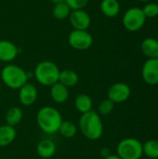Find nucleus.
Here are the masks:
<instances>
[{
    "label": "nucleus",
    "instance_id": "obj_1",
    "mask_svg": "<svg viewBox=\"0 0 158 159\" xmlns=\"http://www.w3.org/2000/svg\"><path fill=\"white\" fill-rule=\"evenodd\" d=\"M78 127L81 133L90 141H97L103 134L101 116L93 110L82 114L78 121Z\"/></svg>",
    "mask_w": 158,
    "mask_h": 159
},
{
    "label": "nucleus",
    "instance_id": "obj_15",
    "mask_svg": "<svg viewBox=\"0 0 158 159\" xmlns=\"http://www.w3.org/2000/svg\"><path fill=\"white\" fill-rule=\"evenodd\" d=\"M142 53L148 59L158 58V40L153 37L145 38L141 45Z\"/></svg>",
    "mask_w": 158,
    "mask_h": 159
},
{
    "label": "nucleus",
    "instance_id": "obj_8",
    "mask_svg": "<svg viewBox=\"0 0 158 159\" xmlns=\"http://www.w3.org/2000/svg\"><path fill=\"white\" fill-rule=\"evenodd\" d=\"M131 94V89L129 85L118 82L112 85L108 89V99L114 103H121L126 102Z\"/></svg>",
    "mask_w": 158,
    "mask_h": 159
},
{
    "label": "nucleus",
    "instance_id": "obj_27",
    "mask_svg": "<svg viewBox=\"0 0 158 159\" xmlns=\"http://www.w3.org/2000/svg\"><path fill=\"white\" fill-rule=\"evenodd\" d=\"M104 159H122L121 157H119L117 155H110L108 157H105Z\"/></svg>",
    "mask_w": 158,
    "mask_h": 159
},
{
    "label": "nucleus",
    "instance_id": "obj_5",
    "mask_svg": "<svg viewBox=\"0 0 158 159\" xmlns=\"http://www.w3.org/2000/svg\"><path fill=\"white\" fill-rule=\"evenodd\" d=\"M116 152L122 159H140L143 155L142 143L135 138H126L117 144Z\"/></svg>",
    "mask_w": 158,
    "mask_h": 159
},
{
    "label": "nucleus",
    "instance_id": "obj_26",
    "mask_svg": "<svg viewBox=\"0 0 158 159\" xmlns=\"http://www.w3.org/2000/svg\"><path fill=\"white\" fill-rule=\"evenodd\" d=\"M89 0H65V3L70 7L72 10L75 9H84L88 5Z\"/></svg>",
    "mask_w": 158,
    "mask_h": 159
},
{
    "label": "nucleus",
    "instance_id": "obj_18",
    "mask_svg": "<svg viewBox=\"0 0 158 159\" xmlns=\"http://www.w3.org/2000/svg\"><path fill=\"white\" fill-rule=\"evenodd\" d=\"M78 80H79L78 75L73 70L65 69V70H62L60 72L59 82L67 88L75 86L78 83Z\"/></svg>",
    "mask_w": 158,
    "mask_h": 159
},
{
    "label": "nucleus",
    "instance_id": "obj_30",
    "mask_svg": "<svg viewBox=\"0 0 158 159\" xmlns=\"http://www.w3.org/2000/svg\"><path fill=\"white\" fill-rule=\"evenodd\" d=\"M0 105H1V97H0Z\"/></svg>",
    "mask_w": 158,
    "mask_h": 159
},
{
    "label": "nucleus",
    "instance_id": "obj_6",
    "mask_svg": "<svg viewBox=\"0 0 158 159\" xmlns=\"http://www.w3.org/2000/svg\"><path fill=\"white\" fill-rule=\"evenodd\" d=\"M123 25L129 32H137L145 23L146 17L142 8L133 7L129 8L123 16Z\"/></svg>",
    "mask_w": 158,
    "mask_h": 159
},
{
    "label": "nucleus",
    "instance_id": "obj_28",
    "mask_svg": "<svg viewBox=\"0 0 158 159\" xmlns=\"http://www.w3.org/2000/svg\"><path fill=\"white\" fill-rule=\"evenodd\" d=\"M54 5H57V4H61V3H64L65 0H50Z\"/></svg>",
    "mask_w": 158,
    "mask_h": 159
},
{
    "label": "nucleus",
    "instance_id": "obj_19",
    "mask_svg": "<svg viewBox=\"0 0 158 159\" xmlns=\"http://www.w3.org/2000/svg\"><path fill=\"white\" fill-rule=\"evenodd\" d=\"M74 106L78 112L81 114L88 113L92 110V100L91 98L87 94H79L75 98L74 101Z\"/></svg>",
    "mask_w": 158,
    "mask_h": 159
},
{
    "label": "nucleus",
    "instance_id": "obj_20",
    "mask_svg": "<svg viewBox=\"0 0 158 159\" xmlns=\"http://www.w3.org/2000/svg\"><path fill=\"white\" fill-rule=\"evenodd\" d=\"M23 117L22 110L19 107L12 106L6 113V122L9 126H17L20 123Z\"/></svg>",
    "mask_w": 158,
    "mask_h": 159
},
{
    "label": "nucleus",
    "instance_id": "obj_11",
    "mask_svg": "<svg viewBox=\"0 0 158 159\" xmlns=\"http://www.w3.org/2000/svg\"><path fill=\"white\" fill-rule=\"evenodd\" d=\"M37 89L34 85L31 83H26L23 85L19 91V100L20 102L24 106L33 105L37 99Z\"/></svg>",
    "mask_w": 158,
    "mask_h": 159
},
{
    "label": "nucleus",
    "instance_id": "obj_7",
    "mask_svg": "<svg viewBox=\"0 0 158 159\" xmlns=\"http://www.w3.org/2000/svg\"><path fill=\"white\" fill-rule=\"evenodd\" d=\"M68 43L76 50H86L92 46L93 36L88 30H73L68 35Z\"/></svg>",
    "mask_w": 158,
    "mask_h": 159
},
{
    "label": "nucleus",
    "instance_id": "obj_16",
    "mask_svg": "<svg viewBox=\"0 0 158 159\" xmlns=\"http://www.w3.org/2000/svg\"><path fill=\"white\" fill-rule=\"evenodd\" d=\"M17 132L14 127L7 124L0 126V147H6L11 144L15 138Z\"/></svg>",
    "mask_w": 158,
    "mask_h": 159
},
{
    "label": "nucleus",
    "instance_id": "obj_24",
    "mask_svg": "<svg viewBox=\"0 0 158 159\" xmlns=\"http://www.w3.org/2000/svg\"><path fill=\"white\" fill-rule=\"evenodd\" d=\"M114 107H115V103L111 100L105 99L102 102H101V103L99 104V107H98L99 115L103 116H108L113 112Z\"/></svg>",
    "mask_w": 158,
    "mask_h": 159
},
{
    "label": "nucleus",
    "instance_id": "obj_23",
    "mask_svg": "<svg viewBox=\"0 0 158 159\" xmlns=\"http://www.w3.org/2000/svg\"><path fill=\"white\" fill-rule=\"evenodd\" d=\"M142 153L149 158H158V141L150 140L142 144Z\"/></svg>",
    "mask_w": 158,
    "mask_h": 159
},
{
    "label": "nucleus",
    "instance_id": "obj_13",
    "mask_svg": "<svg viewBox=\"0 0 158 159\" xmlns=\"http://www.w3.org/2000/svg\"><path fill=\"white\" fill-rule=\"evenodd\" d=\"M50 97L56 103H63L69 98V89L60 82L50 87Z\"/></svg>",
    "mask_w": 158,
    "mask_h": 159
},
{
    "label": "nucleus",
    "instance_id": "obj_3",
    "mask_svg": "<svg viewBox=\"0 0 158 159\" xmlns=\"http://www.w3.org/2000/svg\"><path fill=\"white\" fill-rule=\"evenodd\" d=\"M3 83L11 89H20L28 81L27 72L19 65L7 64L1 71Z\"/></svg>",
    "mask_w": 158,
    "mask_h": 159
},
{
    "label": "nucleus",
    "instance_id": "obj_29",
    "mask_svg": "<svg viewBox=\"0 0 158 159\" xmlns=\"http://www.w3.org/2000/svg\"><path fill=\"white\" fill-rule=\"evenodd\" d=\"M140 1H142V2H152L153 0H140Z\"/></svg>",
    "mask_w": 158,
    "mask_h": 159
},
{
    "label": "nucleus",
    "instance_id": "obj_25",
    "mask_svg": "<svg viewBox=\"0 0 158 159\" xmlns=\"http://www.w3.org/2000/svg\"><path fill=\"white\" fill-rule=\"evenodd\" d=\"M146 18H155L158 16V4L155 2H148L143 8H142Z\"/></svg>",
    "mask_w": 158,
    "mask_h": 159
},
{
    "label": "nucleus",
    "instance_id": "obj_21",
    "mask_svg": "<svg viewBox=\"0 0 158 159\" xmlns=\"http://www.w3.org/2000/svg\"><path fill=\"white\" fill-rule=\"evenodd\" d=\"M59 132L64 138H73L77 133V127L72 121H62L59 129Z\"/></svg>",
    "mask_w": 158,
    "mask_h": 159
},
{
    "label": "nucleus",
    "instance_id": "obj_17",
    "mask_svg": "<svg viewBox=\"0 0 158 159\" xmlns=\"http://www.w3.org/2000/svg\"><path fill=\"white\" fill-rule=\"evenodd\" d=\"M101 11L108 18H115L120 12V4L117 0H102Z\"/></svg>",
    "mask_w": 158,
    "mask_h": 159
},
{
    "label": "nucleus",
    "instance_id": "obj_14",
    "mask_svg": "<svg viewBox=\"0 0 158 159\" xmlns=\"http://www.w3.org/2000/svg\"><path fill=\"white\" fill-rule=\"evenodd\" d=\"M36 152L37 155L42 158H50L56 152V145L51 140L45 139L38 143L36 146Z\"/></svg>",
    "mask_w": 158,
    "mask_h": 159
},
{
    "label": "nucleus",
    "instance_id": "obj_9",
    "mask_svg": "<svg viewBox=\"0 0 158 159\" xmlns=\"http://www.w3.org/2000/svg\"><path fill=\"white\" fill-rule=\"evenodd\" d=\"M68 18L74 30H88L91 24L90 16L85 9L72 10Z\"/></svg>",
    "mask_w": 158,
    "mask_h": 159
},
{
    "label": "nucleus",
    "instance_id": "obj_22",
    "mask_svg": "<svg viewBox=\"0 0 158 159\" xmlns=\"http://www.w3.org/2000/svg\"><path fill=\"white\" fill-rule=\"evenodd\" d=\"M71 11L72 9L70 8V7L64 2V3L54 5L52 9V15L57 20H64L69 17Z\"/></svg>",
    "mask_w": 158,
    "mask_h": 159
},
{
    "label": "nucleus",
    "instance_id": "obj_2",
    "mask_svg": "<svg viewBox=\"0 0 158 159\" xmlns=\"http://www.w3.org/2000/svg\"><path fill=\"white\" fill-rule=\"evenodd\" d=\"M61 113L54 107H42L36 115V122L40 129L47 134H53L59 131L62 122Z\"/></svg>",
    "mask_w": 158,
    "mask_h": 159
},
{
    "label": "nucleus",
    "instance_id": "obj_12",
    "mask_svg": "<svg viewBox=\"0 0 158 159\" xmlns=\"http://www.w3.org/2000/svg\"><path fill=\"white\" fill-rule=\"evenodd\" d=\"M19 54L18 47L8 40H0V61L10 62L16 59Z\"/></svg>",
    "mask_w": 158,
    "mask_h": 159
},
{
    "label": "nucleus",
    "instance_id": "obj_4",
    "mask_svg": "<svg viewBox=\"0 0 158 159\" xmlns=\"http://www.w3.org/2000/svg\"><path fill=\"white\" fill-rule=\"evenodd\" d=\"M60 69L56 63L50 61H40L34 68V75L36 81L42 86L51 87L59 82Z\"/></svg>",
    "mask_w": 158,
    "mask_h": 159
},
{
    "label": "nucleus",
    "instance_id": "obj_10",
    "mask_svg": "<svg viewBox=\"0 0 158 159\" xmlns=\"http://www.w3.org/2000/svg\"><path fill=\"white\" fill-rule=\"evenodd\" d=\"M142 78L145 83L151 86L158 84V58L156 59H148L143 66L142 71Z\"/></svg>",
    "mask_w": 158,
    "mask_h": 159
}]
</instances>
